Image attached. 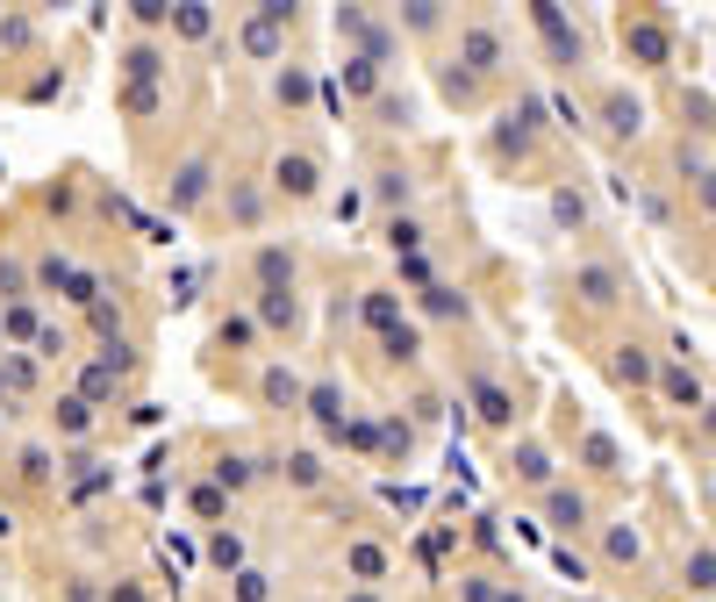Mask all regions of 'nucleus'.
I'll use <instances>...</instances> for the list:
<instances>
[{
	"instance_id": "20",
	"label": "nucleus",
	"mask_w": 716,
	"mask_h": 602,
	"mask_svg": "<svg viewBox=\"0 0 716 602\" xmlns=\"http://www.w3.org/2000/svg\"><path fill=\"white\" fill-rule=\"evenodd\" d=\"M659 388H666V402H681V409H702V402H709V395H702V380L688 373V359H674V366H666V373H659Z\"/></svg>"
},
{
	"instance_id": "31",
	"label": "nucleus",
	"mask_w": 716,
	"mask_h": 602,
	"mask_svg": "<svg viewBox=\"0 0 716 602\" xmlns=\"http://www.w3.org/2000/svg\"><path fill=\"white\" fill-rule=\"evenodd\" d=\"M387 244H394L402 258L423 251V223H416V216H387Z\"/></svg>"
},
{
	"instance_id": "10",
	"label": "nucleus",
	"mask_w": 716,
	"mask_h": 602,
	"mask_svg": "<svg viewBox=\"0 0 716 602\" xmlns=\"http://www.w3.org/2000/svg\"><path fill=\"white\" fill-rule=\"evenodd\" d=\"M459 58H466L473 72H495V65H502V36L487 29V22H466V29H459Z\"/></svg>"
},
{
	"instance_id": "8",
	"label": "nucleus",
	"mask_w": 716,
	"mask_h": 602,
	"mask_svg": "<svg viewBox=\"0 0 716 602\" xmlns=\"http://www.w3.org/2000/svg\"><path fill=\"white\" fill-rule=\"evenodd\" d=\"M602 122H609V137H638L645 130V101H638L631 86H609L602 94Z\"/></svg>"
},
{
	"instance_id": "29",
	"label": "nucleus",
	"mask_w": 716,
	"mask_h": 602,
	"mask_svg": "<svg viewBox=\"0 0 716 602\" xmlns=\"http://www.w3.org/2000/svg\"><path fill=\"white\" fill-rule=\"evenodd\" d=\"M423 316L452 323V316H466V294H459V287H437V280H430V287H423Z\"/></svg>"
},
{
	"instance_id": "7",
	"label": "nucleus",
	"mask_w": 716,
	"mask_h": 602,
	"mask_svg": "<svg viewBox=\"0 0 716 602\" xmlns=\"http://www.w3.org/2000/svg\"><path fill=\"white\" fill-rule=\"evenodd\" d=\"M473 409H480L487 430H516V402H509V388H502L495 373H473Z\"/></svg>"
},
{
	"instance_id": "52",
	"label": "nucleus",
	"mask_w": 716,
	"mask_h": 602,
	"mask_svg": "<svg viewBox=\"0 0 716 602\" xmlns=\"http://www.w3.org/2000/svg\"><path fill=\"white\" fill-rule=\"evenodd\" d=\"M0 352H8V344H0Z\"/></svg>"
},
{
	"instance_id": "21",
	"label": "nucleus",
	"mask_w": 716,
	"mask_h": 602,
	"mask_svg": "<svg viewBox=\"0 0 716 602\" xmlns=\"http://www.w3.org/2000/svg\"><path fill=\"white\" fill-rule=\"evenodd\" d=\"M273 94H280V108H308V101H316L308 65H280V72H273Z\"/></svg>"
},
{
	"instance_id": "23",
	"label": "nucleus",
	"mask_w": 716,
	"mask_h": 602,
	"mask_svg": "<svg viewBox=\"0 0 716 602\" xmlns=\"http://www.w3.org/2000/svg\"><path fill=\"white\" fill-rule=\"evenodd\" d=\"M258 323H266V330H294V287H266V294H258Z\"/></svg>"
},
{
	"instance_id": "45",
	"label": "nucleus",
	"mask_w": 716,
	"mask_h": 602,
	"mask_svg": "<svg viewBox=\"0 0 716 602\" xmlns=\"http://www.w3.org/2000/svg\"><path fill=\"white\" fill-rule=\"evenodd\" d=\"M459 595H466V602H495V581H487V574H466Z\"/></svg>"
},
{
	"instance_id": "39",
	"label": "nucleus",
	"mask_w": 716,
	"mask_h": 602,
	"mask_svg": "<svg viewBox=\"0 0 716 602\" xmlns=\"http://www.w3.org/2000/svg\"><path fill=\"white\" fill-rule=\"evenodd\" d=\"M402 22H409V29H416V36H430V29H444V15H437V8H430V0H423V8H402Z\"/></svg>"
},
{
	"instance_id": "6",
	"label": "nucleus",
	"mask_w": 716,
	"mask_h": 602,
	"mask_svg": "<svg viewBox=\"0 0 716 602\" xmlns=\"http://www.w3.org/2000/svg\"><path fill=\"white\" fill-rule=\"evenodd\" d=\"M509 481H516V488H538V495L552 488V452H545V438H523V445L509 452Z\"/></svg>"
},
{
	"instance_id": "38",
	"label": "nucleus",
	"mask_w": 716,
	"mask_h": 602,
	"mask_svg": "<svg viewBox=\"0 0 716 602\" xmlns=\"http://www.w3.org/2000/svg\"><path fill=\"white\" fill-rule=\"evenodd\" d=\"M22 481H51V452L44 445H22Z\"/></svg>"
},
{
	"instance_id": "41",
	"label": "nucleus",
	"mask_w": 716,
	"mask_h": 602,
	"mask_svg": "<svg viewBox=\"0 0 716 602\" xmlns=\"http://www.w3.org/2000/svg\"><path fill=\"white\" fill-rule=\"evenodd\" d=\"M108 388H115V373H101V366H94V373H86V388H79V402L94 409V402H108Z\"/></svg>"
},
{
	"instance_id": "27",
	"label": "nucleus",
	"mask_w": 716,
	"mask_h": 602,
	"mask_svg": "<svg viewBox=\"0 0 716 602\" xmlns=\"http://www.w3.org/2000/svg\"><path fill=\"white\" fill-rule=\"evenodd\" d=\"M230 216H237L244 230H258V216H266V194H258L251 180H230Z\"/></svg>"
},
{
	"instance_id": "15",
	"label": "nucleus",
	"mask_w": 716,
	"mask_h": 602,
	"mask_svg": "<svg viewBox=\"0 0 716 602\" xmlns=\"http://www.w3.org/2000/svg\"><path fill=\"white\" fill-rule=\"evenodd\" d=\"M602 560H609V567H638V560H645L638 524H609V531H602Z\"/></svg>"
},
{
	"instance_id": "48",
	"label": "nucleus",
	"mask_w": 716,
	"mask_h": 602,
	"mask_svg": "<svg viewBox=\"0 0 716 602\" xmlns=\"http://www.w3.org/2000/svg\"><path fill=\"white\" fill-rule=\"evenodd\" d=\"M65 602H101V588H94V581H72V588H65Z\"/></svg>"
},
{
	"instance_id": "40",
	"label": "nucleus",
	"mask_w": 716,
	"mask_h": 602,
	"mask_svg": "<svg viewBox=\"0 0 716 602\" xmlns=\"http://www.w3.org/2000/svg\"><path fill=\"white\" fill-rule=\"evenodd\" d=\"M122 108H129V115H151V108H158V86H122Z\"/></svg>"
},
{
	"instance_id": "5",
	"label": "nucleus",
	"mask_w": 716,
	"mask_h": 602,
	"mask_svg": "<svg viewBox=\"0 0 716 602\" xmlns=\"http://www.w3.org/2000/svg\"><path fill=\"white\" fill-rule=\"evenodd\" d=\"M588 516H595V509H588V495H580V488H559V481L545 488V524H552L559 538H580V531H588Z\"/></svg>"
},
{
	"instance_id": "11",
	"label": "nucleus",
	"mask_w": 716,
	"mask_h": 602,
	"mask_svg": "<svg viewBox=\"0 0 716 602\" xmlns=\"http://www.w3.org/2000/svg\"><path fill=\"white\" fill-rule=\"evenodd\" d=\"M122 72H129V86H158V72H165V44H151V36L122 44Z\"/></svg>"
},
{
	"instance_id": "37",
	"label": "nucleus",
	"mask_w": 716,
	"mask_h": 602,
	"mask_svg": "<svg viewBox=\"0 0 716 602\" xmlns=\"http://www.w3.org/2000/svg\"><path fill=\"white\" fill-rule=\"evenodd\" d=\"M380 344H387V359H416V352H423V330H409V323H402V330H387Z\"/></svg>"
},
{
	"instance_id": "14",
	"label": "nucleus",
	"mask_w": 716,
	"mask_h": 602,
	"mask_svg": "<svg viewBox=\"0 0 716 602\" xmlns=\"http://www.w3.org/2000/svg\"><path fill=\"white\" fill-rule=\"evenodd\" d=\"M36 330H44V316H36V294L29 302H0V344H36Z\"/></svg>"
},
{
	"instance_id": "47",
	"label": "nucleus",
	"mask_w": 716,
	"mask_h": 602,
	"mask_svg": "<svg viewBox=\"0 0 716 602\" xmlns=\"http://www.w3.org/2000/svg\"><path fill=\"white\" fill-rule=\"evenodd\" d=\"M101 602H151V595H144V588L137 581H115V588H108V595Z\"/></svg>"
},
{
	"instance_id": "34",
	"label": "nucleus",
	"mask_w": 716,
	"mask_h": 602,
	"mask_svg": "<svg viewBox=\"0 0 716 602\" xmlns=\"http://www.w3.org/2000/svg\"><path fill=\"white\" fill-rule=\"evenodd\" d=\"M580 459L595 466V474H616V438H602V430H588V445H580Z\"/></svg>"
},
{
	"instance_id": "46",
	"label": "nucleus",
	"mask_w": 716,
	"mask_h": 602,
	"mask_svg": "<svg viewBox=\"0 0 716 602\" xmlns=\"http://www.w3.org/2000/svg\"><path fill=\"white\" fill-rule=\"evenodd\" d=\"M688 588H709V545H695V560H688Z\"/></svg>"
},
{
	"instance_id": "26",
	"label": "nucleus",
	"mask_w": 716,
	"mask_h": 602,
	"mask_svg": "<svg viewBox=\"0 0 716 602\" xmlns=\"http://www.w3.org/2000/svg\"><path fill=\"white\" fill-rule=\"evenodd\" d=\"M208 560H215L222 574L244 567V531H230V524H215V538H208Z\"/></svg>"
},
{
	"instance_id": "25",
	"label": "nucleus",
	"mask_w": 716,
	"mask_h": 602,
	"mask_svg": "<svg viewBox=\"0 0 716 602\" xmlns=\"http://www.w3.org/2000/svg\"><path fill=\"white\" fill-rule=\"evenodd\" d=\"M251 481H258V466L244 459V452H222V459H215V488H222V495H237V488H251Z\"/></svg>"
},
{
	"instance_id": "44",
	"label": "nucleus",
	"mask_w": 716,
	"mask_h": 602,
	"mask_svg": "<svg viewBox=\"0 0 716 602\" xmlns=\"http://www.w3.org/2000/svg\"><path fill=\"white\" fill-rule=\"evenodd\" d=\"M251 337H258L251 316H230V323H222V344H251Z\"/></svg>"
},
{
	"instance_id": "28",
	"label": "nucleus",
	"mask_w": 716,
	"mask_h": 602,
	"mask_svg": "<svg viewBox=\"0 0 716 602\" xmlns=\"http://www.w3.org/2000/svg\"><path fill=\"white\" fill-rule=\"evenodd\" d=\"M165 29H172V36H187V44H201V36H215V15H208V8H172Z\"/></svg>"
},
{
	"instance_id": "19",
	"label": "nucleus",
	"mask_w": 716,
	"mask_h": 602,
	"mask_svg": "<svg viewBox=\"0 0 716 602\" xmlns=\"http://www.w3.org/2000/svg\"><path fill=\"white\" fill-rule=\"evenodd\" d=\"M358 316H366V323L387 337V330H402V294H394V287H373L366 302H358Z\"/></svg>"
},
{
	"instance_id": "24",
	"label": "nucleus",
	"mask_w": 716,
	"mask_h": 602,
	"mask_svg": "<svg viewBox=\"0 0 716 602\" xmlns=\"http://www.w3.org/2000/svg\"><path fill=\"white\" fill-rule=\"evenodd\" d=\"M51 430H58V438H86V430H94V409H86L79 395H65V402L51 409Z\"/></svg>"
},
{
	"instance_id": "2",
	"label": "nucleus",
	"mask_w": 716,
	"mask_h": 602,
	"mask_svg": "<svg viewBox=\"0 0 716 602\" xmlns=\"http://www.w3.org/2000/svg\"><path fill=\"white\" fill-rule=\"evenodd\" d=\"M273 194H280V201H316V194H323V165H316V151H280L273 158Z\"/></svg>"
},
{
	"instance_id": "49",
	"label": "nucleus",
	"mask_w": 716,
	"mask_h": 602,
	"mask_svg": "<svg viewBox=\"0 0 716 602\" xmlns=\"http://www.w3.org/2000/svg\"><path fill=\"white\" fill-rule=\"evenodd\" d=\"M495 602H523V588H495Z\"/></svg>"
},
{
	"instance_id": "3",
	"label": "nucleus",
	"mask_w": 716,
	"mask_h": 602,
	"mask_svg": "<svg viewBox=\"0 0 716 602\" xmlns=\"http://www.w3.org/2000/svg\"><path fill=\"white\" fill-rule=\"evenodd\" d=\"M616 29H624V51L645 58V65H666V58H674V36H666V22H652V15H624Z\"/></svg>"
},
{
	"instance_id": "4",
	"label": "nucleus",
	"mask_w": 716,
	"mask_h": 602,
	"mask_svg": "<svg viewBox=\"0 0 716 602\" xmlns=\"http://www.w3.org/2000/svg\"><path fill=\"white\" fill-rule=\"evenodd\" d=\"M287 8H258L251 22H244V51L251 58H287Z\"/></svg>"
},
{
	"instance_id": "16",
	"label": "nucleus",
	"mask_w": 716,
	"mask_h": 602,
	"mask_svg": "<svg viewBox=\"0 0 716 602\" xmlns=\"http://www.w3.org/2000/svg\"><path fill=\"white\" fill-rule=\"evenodd\" d=\"M573 287H580V302L609 309L616 294H624V280H616V266H580V273H573Z\"/></svg>"
},
{
	"instance_id": "18",
	"label": "nucleus",
	"mask_w": 716,
	"mask_h": 602,
	"mask_svg": "<svg viewBox=\"0 0 716 602\" xmlns=\"http://www.w3.org/2000/svg\"><path fill=\"white\" fill-rule=\"evenodd\" d=\"M373 201H380V208H409V201H416L409 165H380V172H373Z\"/></svg>"
},
{
	"instance_id": "50",
	"label": "nucleus",
	"mask_w": 716,
	"mask_h": 602,
	"mask_svg": "<svg viewBox=\"0 0 716 602\" xmlns=\"http://www.w3.org/2000/svg\"><path fill=\"white\" fill-rule=\"evenodd\" d=\"M344 602H373V588H351V595H344Z\"/></svg>"
},
{
	"instance_id": "30",
	"label": "nucleus",
	"mask_w": 716,
	"mask_h": 602,
	"mask_svg": "<svg viewBox=\"0 0 716 602\" xmlns=\"http://www.w3.org/2000/svg\"><path fill=\"white\" fill-rule=\"evenodd\" d=\"M230 588H237V602H273V574H266V567H237Z\"/></svg>"
},
{
	"instance_id": "42",
	"label": "nucleus",
	"mask_w": 716,
	"mask_h": 602,
	"mask_svg": "<svg viewBox=\"0 0 716 602\" xmlns=\"http://www.w3.org/2000/svg\"><path fill=\"white\" fill-rule=\"evenodd\" d=\"M552 216H559V223H580V216H588V201H580V194H552Z\"/></svg>"
},
{
	"instance_id": "33",
	"label": "nucleus",
	"mask_w": 716,
	"mask_h": 602,
	"mask_svg": "<svg viewBox=\"0 0 716 602\" xmlns=\"http://www.w3.org/2000/svg\"><path fill=\"white\" fill-rule=\"evenodd\" d=\"M616 373L631 380V388H645V380H652V359H645V344H624V352H616Z\"/></svg>"
},
{
	"instance_id": "51",
	"label": "nucleus",
	"mask_w": 716,
	"mask_h": 602,
	"mask_svg": "<svg viewBox=\"0 0 716 602\" xmlns=\"http://www.w3.org/2000/svg\"><path fill=\"white\" fill-rule=\"evenodd\" d=\"M0 409H8V380H0Z\"/></svg>"
},
{
	"instance_id": "43",
	"label": "nucleus",
	"mask_w": 716,
	"mask_h": 602,
	"mask_svg": "<svg viewBox=\"0 0 716 602\" xmlns=\"http://www.w3.org/2000/svg\"><path fill=\"white\" fill-rule=\"evenodd\" d=\"M172 8H158V0H137V29H165Z\"/></svg>"
},
{
	"instance_id": "36",
	"label": "nucleus",
	"mask_w": 716,
	"mask_h": 602,
	"mask_svg": "<svg viewBox=\"0 0 716 602\" xmlns=\"http://www.w3.org/2000/svg\"><path fill=\"white\" fill-rule=\"evenodd\" d=\"M194 516H208V524H222V516H230V495H222L215 481H208V488H194Z\"/></svg>"
},
{
	"instance_id": "9",
	"label": "nucleus",
	"mask_w": 716,
	"mask_h": 602,
	"mask_svg": "<svg viewBox=\"0 0 716 602\" xmlns=\"http://www.w3.org/2000/svg\"><path fill=\"white\" fill-rule=\"evenodd\" d=\"M301 409L316 416V430H323V438H344V395L330 388V380H316V388H301Z\"/></svg>"
},
{
	"instance_id": "22",
	"label": "nucleus",
	"mask_w": 716,
	"mask_h": 602,
	"mask_svg": "<svg viewBox=\"0 0 716 602\" xmlns=\"http://www.w3.org/2000/svg\"><path fill=\"white\" fill-rule=\"evenodd\" d=\"M258 388H266V402H273V409H301V373H294V366H266V380H258Z\"/></svg>"
},
{
	"instance_id": "35",
	"label": "nucleus",
	"mask_w": 716,
	"mask_h": 602,
	"mask_svg": "<svg viewBox=\"0 0 716 602\" xmlns=\"http://www.w3.org/2000/svg\"><path fill=\"white\" fill-rule=\"evenodd\" d=\"M344 86H351V94H380V65H366V58H344Z\"/></svg>"
},
{
	"instance_id": "13",
	"label": "nucleus",
	"mask_w": 716,
	"mask_h": 602,
	"mask_svg": "<svg viewBox=\"0 0 716 602\" xmlns=\"http://www.w3.org/2000/svg\"><path fill=\"white\" fill-rule=\"evenodd\" d=\"M251 273H258V294H266V287H294V251H287V244H258Z\"/></svg>"
},
{
	"instance_id": "17",
	"label": "nucleus",
	"mask_w": 716,
	"mask_h": 602,
	"mask_svg": "<svg viewBox=\"0 0 716 602\" xmlns=\"http://www.w3.org/2000/svg\"><path fill=\"white\" fill-rule=\"evenodd\" d=\"M280 474H287V488H323L330 466H323V452H316V445H294L287 459H280Z\"/></svg>"
},
{
	"instance_id": "1",
	"label": "nucleus",
	"mask_w": 716,
	"mask_h": 602,
	"mask_svg": "<svg viewBox=\"0 0 716 602\" xmlns=\"http://www.w3.org/2000/svg\"><path fill=\"white\" fill-rule=\"evenodd\" d=\"M208 194H215V158H208V151H201V158H187V165L165 180V208H172V216H194Z\"/></svg>"
},
{
	"instance_id": "32",
	"label": "nucleus",
	"mask_w": 716,
	"mask_h": 602,
	"mask_svg": "<svg viewBox=\"0 0 716 602\" xmlns=\"http://www.w3.org/2000/svg\"><path fill=\"white\" fill-rule=\"evenodd\" d=\"M0 302H29V266L22 258H0Z\"/></svg>"
},
{
	"instance_id": "12",
	"label": "nucleus",
	"mask_w": 716,
	"mask_h": 602,
	"mask_svg": "<svg viewBox=\"0 0 716 602\" xmlns=\"http://www.w3.org/2000/svg\"><path fill=\"white\" fill-rule=\"evenodd\" d=\"M344 574H351L358 588H373V581H387V552L373 545V538H351L344 545Z\"/></svg>"
}]
</instances>
